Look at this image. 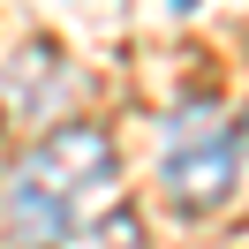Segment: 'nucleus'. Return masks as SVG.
Listing matches in <instances>:
<instances>
[{
  "mask_svg": "<svg viewBox=\"0 0 249 249\" xmlns=\"http://www.w3.org/2000/svg\"><path fill=\"white\" fill-rule=\"evenodd\" d=\"M174 8H196V0H174Z\"/></svg>",
  "mask_w": 249,
  "mask_h": 249,
  "instance_id": "5",
  "label": "nucleus"
},
{
  "mask_svg": "<svg viewBox=\"0 0 249 249\" xmlns=\"http://www.w3.org/2000/svg\"><path fill=\"white\" fill-rule=\"evenodd\" d=\"M113 174H121V151H113L106 128H91V121L53 128V136L31 143V159L8 181V227L31 249H61L76 227H91L98 212L121 204Z\"/></svg>",
  "mask_w": 249,
  "mask_h": 249,
  "instance_id": "1",
  "label": "nucleus"
},
{
  "mask_svg": "<svg viewBox=\"0 0 249 249\" xmlns=\"http://www.w3.org/2000/svg\"><path fill=\"white\" fill-rule=\"evenodd\" d=\"M234 143H242V151H249V106H242V121H234Z\"/></svg>",
  "mask_w": 249,
  "mask_h": 249,
  "instance_id": "4",
  "label": "nucleus"
},
{
  "mask_svg": "<svg viewBox=\"0 0 249 249\" xmlns=\"http://www.w3.org/2000/svg\"><path fill=\"white\" fill-rule=\"evenodd\" d=\"M234 174H242L234 121H219L212 106L174 113V128H166V166H159V181H166V204H174V212H189V219L219 212V204L234 196Z\"/></svg>",
  "mask_w": 249,
  "mask_h": 249,
  "instance_id": "2",
  "label": "nucleus"
},
{
  "mask_svg": "<svg viewBox=\"0 0 249 249\" xmlns=\"http://www.w3.org/2000/svg\"><path fill=\"white\" fill-rule=\"evenodd\" d=\"M61 249H143V227H136V212H128V204H113V212H98L91 227H76Z\"/></svg>",
  "mask_w": 249,
  "mask_h": 249,
  "instance_id": "3",
  "label": "nucleus"
}]
</instances>
